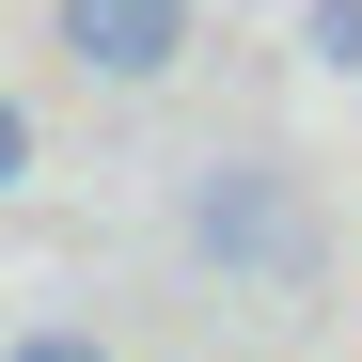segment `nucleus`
Listing matches in <instances>:
<instances>
[{
    "instance_id": "f257e3e1",
    "label": "nucleus",
    "mask_w": 362,
    "mask_h": 362,
    "mask_svg": "<svg viewBox=\"0 0 362 362\" xmlns=\"http://www.w3.org/2000/svg\"><path fill=\"white\" fill-rule=\"evenodd\" d=\"M173 236H189V268L236 284V299H299L315 284V205H299L284 158H205L189 189H173Z\"/></svg>"
},
{
    "instance_id": "f03ea898",
    "label": "nucleus",
    "mask_w": 362,
    "mask_h": 362,
    "mask_svg": "<svg viewBox=\"0 0 362 362\" xmlns=\"http://www.w3.org/2000/svg\"><path fill=\"white\" fill-rule=\"evenodd\" d=\"M47 47L95 79V95H142L189 64V0H47Z\"/></svg>"
},
{
    "instance_id": "7ed1b4c3",
    "label": "nucleus",
    "mask_w": 362,
    "mask_h": 362,
    "mask_svg": "<svg viewBox=\"0 0 362 362\" xmlns=\"http://www.w3.org/2000/svg\"><path fill=\"white\" fill-rule=\"evenodd\" d=\"M299 64H315V79H362V0H299Z\"/></svg>"
},
{
    "instance_id": "20e7f679",
    "label": "nucleus",
    "mask_w": 362,
    "mask_h": 362,
    "mask_svg": "<svg viewBox=\"0 0 362 362\" xmlns=\"http://www.w3.org/2000/svg\"><path fill=\"white\" fill-rule=\"evenodd\" d=\"M0 362H110L95 331H64V315H47V331H16V346H0Z\"/></svg>"
},
{
    "instance_id": "39448f33",
    "label": "nucleus",
    "mask_w": 362,
    "mask_h": 362,
    "mask_svg": "<svg viewBox=\"0 0 362 362\" xmlns=\"http://www.w3.org/2000/svg\"><path fill=\"white\" fill-rule=\"evenodd\" d=\"M16 189H32V110L0 95V205H16Z\"/></svg>"
}]
</instances>
